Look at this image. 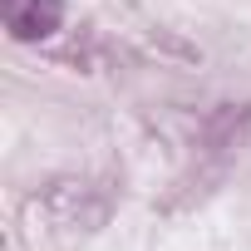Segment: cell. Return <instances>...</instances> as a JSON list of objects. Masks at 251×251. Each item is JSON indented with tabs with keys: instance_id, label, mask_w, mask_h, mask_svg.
I'll return each mask as SVG.
<instances>
[{
	"instance_id": "obj_1",
	"label": "cell",
	"mask_w": 251,
	"mask_h": 251,
	"mask_svg": "<svg viewBox=\"0 0 251 251\" xmlns=\"http://www.w3.org/2000/svg\"><path fill=\"white\" fill-rule=\"evenodd\" d=\"M0 15H5L10 40H50L64 20V0H0Z\"/></svg>"
}]
</instances>
